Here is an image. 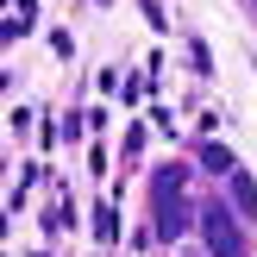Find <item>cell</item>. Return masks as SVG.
Returning a JSON list of instances; mask_svg holds the SVG:
<instances>
[{
	"instance_id": "5",
	"label": "cell",
	"mask_w": 257,
	"mask_h": 257,
	"mask_svg": "<svg viewBox=\"0 0 257 257\" xmlns=\"http://www.w3.org/2000/svg\"><path fill=\"white\" fill-rule=\"evenodd\" d=\"M251 7H257V0H251Z\"/></svg>"
},
{
	"instance_id": "3",
	"label": "cell",
	"mask_w": 257,
	"mask_h": 257,
	"mask_svg": "<svg viewBox=\"0 0 257 257\" xmlns=\"http://www.w3.org/2000/svg\"><path fill=\"white\" fill-rule=\"evenodd\" d=\"M226 188H232V207H238V213H257V182H251L245 170L226 176Z\"/></svg>"
},
{
	"instance_id": "4",
	"label": "cell",
	"mask_w": 257,
	"mask_h": 257,
	"mask_svg": "<svg viewBox=\"0 0 257 257\" xmlns=\"http://www.w3.org/2000/svg\"><path fill=\"white\" fill-rule=\"evenodd\" d=\"M201 163H207L213 176H232V151H220V145H207V151H201Z\"/></svg>"
},
{
	"instance_id": "2",
	"label": "cell",
	"mask_w": 257,
	"mask_h": 257,
	"mask_svg": "<svg viewBox=\"0 0 257 257\" xmlns=\"http://www.w3.org/2000/svg\"><path fill=\"white\" fill-rule=\"evenodd\" d=\"M188 207H182V170H163L157 176V238H182Z\"/></svg>"
},
{
	"instance_id": "1",
	"label": "cell",
	"mask_w": 257,
	"mask_h": 257,
	"mask_svg": "<svg viewBox=\"0 0 257 257\" xmlns=\"http://www.w3.org/2000/svg\"><path fill=\"white\" fill-rule=\"evenodd\" d=\"M201 238H207V257H245V232H238V220L220 201L201 207Z\"/></svg>"
}]
</instances>
